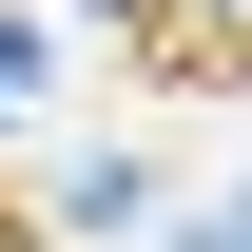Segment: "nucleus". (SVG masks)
<instances>
[{"label": "nucleus", "mask_w": 252, "mask_h": 252, "mask_svg": "<svg viewBox=\"0 0 252 252\" xmlns=\"http://www.w3.org/2000/svg\"><path fill=\"white\" fill-rule=\"evenodd\" d=\"M136 78H175V97H252V0H136Z\"/></svg>", "instance_id": "nucleus-1"}]
</instances>
